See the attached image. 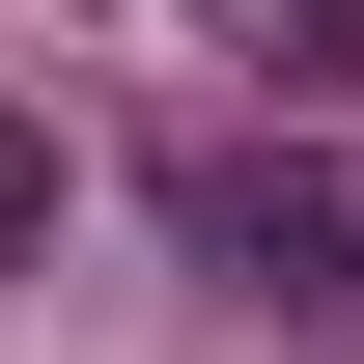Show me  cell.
I'll use <instances>...</instances> for the list:
<instances>
[{
    "label": "cell",
    "mask_w": 364,
    "mask_h": 364,
    "mask_svg": "<svg viewBox=\"0 0 364 364\" xmlns=\"http://www.w3.org/2000/svg\"><path fill=\"white\" fill-rule=\"evenodd\" d=\"M168 252L252 280V309H364V196L309 168V140H168Z\"/></svg>",
    "instance_id": "1"
},
{
    "label": "cell",
    "mask_w": 364,
    "mask_h": 364,
    "mask_svg": "<svg viewBox=\"0 0 364 364\" xmlns=\"http://www.w3.org/2000/svg\"><path fill=\"white\" fill-rule=\"evenodd\" d=\"M225 56L252 85H364V0H225Z\"/></svg>",
    "instance_id": "2"
},
{
    "label": "cell",
    "mask_w": 364,
    "mask_h": 364,
    "mask_svg": "<svg viewBox=\"0 0 364 364\" xmlns=\"http://www.w3.org/2000/svg\"><path fill=\"white\" fill-rule=\"evenodd\" d=\"M0 252H56V112L0 85Z\"/></svg>",
    "instance_id": "3"
}]
</instances>
